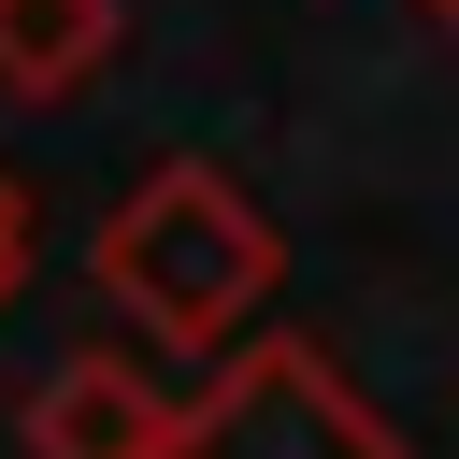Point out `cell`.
<instances>
[{
    "instance_id": "cell-1",
    "label": "cell",
    "mask_w": 459,
    "mask_h": 459,
    "mask_svg": "<svg viewBox=\"0 0 459 459\" xmlns=\"http://www.w3.org/2000/svg\"><path fill=\"white\" fill-rule=\"evenodd\" d=\"M86 287H100V301H115L158 359H230V344L273 316L287 244H273V215H258L215 158H158V172L100 215Z\"/></svg>"
},
{
    "instance_id": "cell-2",
    "label": "cell",
    "mask_w": 459,
    "mask_h": 459,
    "mask_svg": "<svg viewBox=\"0 0 459 459\" xmlns=\"http://www.w3.org/2000/svg\"><path fill=\"white\" fill-rule=\"evenodd\" d=\"M172 459H402V430L359 402V373L301 330H244L215 387L172 416Z\"/></svg>"
},
{
    "instance_id": "cell-3",
    "label": "cell",
    "mask_w": 459,
    "mask_h": 459,
    "mask_svg": "<svg viewBox=\"0 0 459 459\" xmlns=\"http://www.w3.org/2000/svg\"><path fill=\"white\" fill-rule=\"evenodd\" d=\"M172 416H186V402H172L143 359L86 344V359H57V373L29 387L14 445H29V459H172Z\"/></svg>"
},
{
    "instance_id": "cell-4",
    "label": "cell",
    "mask_w": 459,
    "mask_h": 459,
    "mask_svg": "<svg viewBox=\"0 0 459 459\" xmlns=\"http://www.w3.org/2000/svg\"><path fill=\"white\" fill-rule=\"evenodd\" d=\"M129 43V0H0V100H72Z\"/></svg>"
},
{
    "instance_id": "cell-5",
    "label": "cell",
    "mask_w": 459,
    "mask_h": 459,
    "mask_svg": "<svg viewBox=\"0 0 459 459\" xmlns=\"http://www.w3.org/2000/svg\"><path fill=\"white\" fill-rule=\"evenodd\" d=\"M29 244H43V201H29V172H0V301L29 287Z\"/></svg>"
},
{
    "instance_id": "cell-6",
    "label": "cell",
    "mask_w": 459,
    "mask_h": 459,
    "mask_svg": "<svg viewBox=\"0 0 459 459\" xmlns=\"http://www.w3.org/2000/svg\"><path fill=\"white\" fill-rule=\"evenodd\" d=\"M416 14H430V29H445V43H459V0H416Z\"/></svg>"
}]
</instances>
